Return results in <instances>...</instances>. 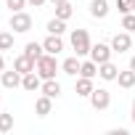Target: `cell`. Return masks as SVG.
<instances>
[{
  "mask_svg": "<svg viewBox=\"0 0 135 135\" xmlns=\"http://www.w3.org/2000/svg\"><path fill=\"white\" fill-rule=\"evenodd\" d=\"M90 106H93L95 111H106V109L111 106V93H109L106 88H95V90L90 93Z\"/></svg>",
  "mask_w": 135,
  "mask_h": 135,
  "instance_id": "cell-4",
  "label": "cell"
},
{
  "mask_svg": "<svg viewBox=\"0 0 135 135\" xmlns=\"http://www.w3.org/2000/svg\"><path fill=\"white\" fill-rule=\"evenodd\" d=\"M69 42H72V50H74L77 56H88V53H90V48H93L88 29H74V32H72V37H69Z\"/></svg>",
  "mask_w": 135,
  "mask_h": 135,
  "instance_id": "cell-1",
  "label": "cell"
},
{
  "mask_svg": "<svg viewBox=\"0 0 135 135\" xmlns=\"http://www.w3.org/2000/svg\"><path fill=\"white\" fill-rule=\"evenodd\" d=\"M64 32H66V21H64V19L56 16V19L48 21V35H64Z\"/></svg>",
  "mask_w": 135,
  "mask_h": 135,
  "instance_id": "cell-20",
  "label": "cell"
},
{
  "mask_svg": "<svg viewBox=\"0 0 135 135\" xmlns=\"http://www.w3.org/2000/svg\"><path fill=\"white\" fill-rule=\"evenodd\" d=\"M111 48H114V53H127V50L132 48V37H130V32H119V35H114Z\"/></svg>",
  "mask_w": 135,
  "mask_h": 135,
  "instance_id": "cell-6",
  "label": "cell"
},
{
  "mask_svg": "<svg viewBox=\"0 0 135 135\" xmlns=\"http://www.w3.org/2000/svg\"><path fill=\"white\" fill-rule=\"evenodd\" d=\"M48 3H53V6H61V3H66V0H48Z\"/></svg>",
  "mask_w": 135,
  "mask_h": 135,
  "instance_id": "cell-29",
  "label": "cell"
},
{
  "mask_svg": "<svg viewBox=\"0 0 135 135\" xmlns=\"http://www.w3.org/2000/svg\"><path fill=\"white\" fill-rule=\"evenodd\" d=\"M117 11L124 16V13H130L132 11V0H117Z\"/></svg>",
  "mask_w": 135,
  "mask_h": 135,
  "instance_id": "cell-25",
  "label": "cell"
},
{
  "mask_svg": "<svg viewBox=\"0 0 135 135\" xmlns=\"http://www.w3.org/2000/svg\"><path fill=\"white\" fill-rule=\"evenodd\" d=\"M6 3H8L11 11H24V6L29 3V0H6Z\"/></svg>",
  "mask_w": 135,
  "mask_h": 135,
  "instance_id": "cell-26",
  "label": "cell"
},
{
  "mask_svg": "<svg viewBox=\"0 0 135 135\" xmlns=\"http://www.w3.org/2000/svg\"><path fill=\"white\" fill-rule=\"evenodd\" d=\"M130 69H132V72H135V56H132V58H130Z\"/></svg>",
  "mask_w": 135,
  "mask_h": 135,
  "instance_id": "cell-30",
  "label": "cell"
},
{
  "mask_svg": "<svg viewBox=\"0 0 135 135\" xmlns=\"http://www.w3.org/2000/svg\"><path fill=\"white\" fill-rule=\"evenodd\" d=\"M122 29H124V32H130V35L135 32V13H132V11L122 16Z\"/></svg>",
  "mask_w": 135,
  "mask_h": 135,
  "instance_id": "cell-22",
  "label": "cell"
},
{
  "mask_svg": "<svg viewBox=\"0 0 135 135\" xmlns=\"http://www.w3.org/2000/svg\"><path fill=\"white\" fill-rule=\"evenodd\" d=\"M132 13H135V0H132Z\"/></svg>",
  "mask_w": 135,
  "mask_h": 135,
  "instance_id": "cell-32",
  "label": "cell"
},
{
  "mask_svg": "<svg viewBox=\"0 0 135 135\" xmlns=\"http://www.w3.org/2000/svg\"><path fill=\"white\" fill-rule=\"evenodd\" d=\"M21 72H16V69H11V72H3V77H0V82H3V88H8V90H13V88H19L21 85Z\"/></svg>",
  "mask_w": 135,
  "mask_h": 135,
  "instance_id": "cell-10",
  "label": "cell"
},
{
  "mask_svg": "<svg viewBox=\"0 0 135 135\" xmlns=\"http://www.w3.org/2000/svg\"><path fill=\"white\" fill-rule=\"evenodd\" d=\"M42 48H45V53L58 56V53L64 50V40H61V35H48V37L42 40Z\"/></svg>",
  "mask_w": 135,
  "mask_h": 135,
  "instance_id": "cell-7",
  "label": "cell"
},
{
  "mask_svg": "<svg viewBox=\"0 0 135 135\" xmlns=\"http://www.w3.org/2000/svg\"><path fill=\"white\" fill-rule=\"evenodd\" d=\"M13 130V114H0V132Z\"/></svg>",
  "mask_w": 135,
  "mask_h": 135,
  "instance_id": "cell-24",
  "label": "cell"
},
{
  "mask_svg": "<svg viewBox=\"0 0 135 135\" xmlns=\"http://www.w3.org/2000/svg\"><path fill=\"white\" fill-rule=\"evenodd\" d=\"M111 53H114V48L106 45V42H95V45L90 48V58H93L95 64H106V61H111Z\"/></svg>",
  "mask_w": 135,
  "mask_h": 135,
  "instance_id": "cell-5",
  "label": "cell"
},
{
  "mask_svg": "<svg viewBox=\"0 0 135 135\" xmlns=\"http://www.w3.org/2000/svg\"><path fill=\"white\" fill-rule=\"evenodd\" d=\"M50 109H53V98L42 93V95L35 101V111H37V117H48V114H50Z\"/></svg>",
  "mask_w": 135,
  "mask_h": 135,
  "instance_id": "cell-13",
  "label": "cell"
},
{
  "mask_svg": "<svg viewBox=\"0 0 135 135\" xmlns=\"http://www.w3.org/2000/svg\"><path fill=\"white\" fill-rule=\"evenodd\" d=\"M117 74H119V66H114L111 61H106V64H98V77H101V80L111 82V80H117Z\"/></svg>",
  "mask_w": 135,
  "mask_h": 135,
  "instance_id": "cell-11",
  "label": "cell"
},
{
  "mask_svg": "<svg viewBox=\"0 0 135 135\" xmlns=\"http://www.w3.org/2000/svg\"><path fill=\"white\" fill-rule=\"evenodd\" d=\"M29 3H32L35 8H40V6H45V3H48V0H29Z\"/></svg>",
  "mask_w": 135,
  "mask_h": 135,
  "instance_id": "cell-27",
  "label": "cell"
},
{
  "mask_svg": "<svg viewBox=\"0 0 135 135\" xmlns=\"http://www.w3.org/2000/svg\"><path fill=\"white\" fill-rule=\"evenodd\" d=\"M80 64H82L80 56H72V58H66V61L61 64V72L69 74V77H77V74H80Z\"/></svg>",
  "mask_w": 135,
  "mask_h": 135,
  "instance_id": "cell-14",
  "label": "cell"
},
{
  "mask_svg": "<svg viewBox=\"0 0 135 135\" xmlns=\"http://www.w3.org/2000/svg\"><path fill=\"white\" fill-rule=\"evenodd\" d=\"M117 82H119V88H124V90L135 88V72H132V69H127V72H119V74H117Z\"/></svg>",
  "mask_w": 135,
  "mask_h": 135,
  "instance_id": "cell-18",
  "label": "cell"
},
{
  "mask_svg": "<svg viewBox=\"0 0 135 135\" xmlns=\"http://www.w3.org/2000/svg\"><path fill=\"white\" fill-rule=\"evenodd\" d=\"M21 88H24L27 93H35V90H40V88H42V77H40L37 72H29V74H24V77H21Z\"/></svg>",
  "mask_w": 135,
  "mask_h": 135,
  "instance_id": "cell-8",
  "label": "cell"
},
{
  "mask_svg": "<svg viewBox=\"0 0 135 135\" xmlns=\"http://www.w3.org/2000/svg\"><path fill=\"white\" fill-rule=\"evenodd\" d=\"M95 88H93V80L90 77H80L77 80V85H74V93L77 95H82V98H90V93H93Z\"/></svg>",
  "mask_w": 135,
  "mask_h": 135,
  "instance_id": "cell-15",
  "label": "cell"
},
{
  "mask_svg": "<svg viewBox=\"0 0 135 135\" xmlns=\"http://www.w3.org/2000/svg\"><path fill=\"white\" fill-rule=\"evenodd\" d=\"M13 48V32H0V50Z\"/></svg>",
  "mask_w": 135,
  "mask_h": 135,
  "instance_id": "cell-23",
  "label": "cell"
},
{
  "mask_svg": "<svg viewBox=\"0 0 135 135\" xmlns=\"http://www.w3.org/2000/svg\"><path fill=\"white\" fill-rule=\"evenodd\" d=\"M35 72H37L42 80H53L56 72H58V61H56V56H53V53H45V56L35 64Z\"/></svg>",
  "mask_w": 135,
  "mask_h": 135,
  "instance_id": "cell-2",
  "label": "cell"
},
{
  "mask_svg": "<svg viewBox=\"0 0 135 135\" xmlns=\"http://www.w3.org/2000/svg\"><path fill=\"white\" fill-rule=\"evenodd\" d=\"M72 13H74V8H72V3H69V0H66V3H61V6H56V16L58 19H72Z\"/></svg>",
  "mask_w": 135,
  "mask_h": 135,
  "instance_id": "cell-21",
  "label": "cell"
},
{
  "mask_svg": "<svg viewBox=\"0 0 135 135\" xmlns=\"http://www.w3.org/2000/svg\"><path fill=\"white\" fill-rule=\"evenodd\" d=\"M132 122H135V98H132Z\"/></svg>",
  "mask_w": 135,
  "mask_h": 135,
  "instance_id": "cell-31",
  "label": "cell"
},
{
  "mask_svg": "<svg viewBox=\"0 0 135 135\" xmlns=\"http://www.w3.org/2000/svg\"><path fill=\"white\" fill-rule=\"evenodd\" d=\"M35 64H37L35 58H29L27 53H21L19 58H13V69L21 72V74H29V72H35Z\"/></svg>",
  "mask_w": 135,
  "mask_h": 135,
  "instance_id": "cell-9",
  "label": "cell"
},
{
  "mask_svg": "<svg viewBox=\"0 0 135 135\" xmlns=\"http://www.w3.org/2000/svg\"><path fill=\"white\" fill-rule=\"evenodd\" d=\"M95 74H98V64H95L93 58H90V61H82V64H80V77H90V80H93Z\"/></svg>",
  "mask_w": 135,
  "mask_h": 135,
  "instance_id": "cell-19",
  "label": "cell"
},
{
  "mask_svg": "<svg viewBox=\"0 0 135 135\" xmlns=\"http://www.w3.org/2000/svg\"><path fill=\"white\" fill-rule=\"evenodd\" d=\"M40 93H45V95H50V98H58V95H61V85L56 82V77H53V80H42Z\"/></svg>",
  "mask_w": 135,
  "mask_h": 135,
  "instance_id": "cell-16",
  "label": "cell"
},
{
  "mask_svg": "<svg viewBox=\"0 0 135 135\" xmlns=\"http://www.w3.org/2000/svg\"><path fill=\"white\" fill-rule=\"evenodd\" d=\"M90 16L93 19H106L109 16V0H90Z\"/></svg>",
  "mask_w": 135,
  "mask_h": 135,
  "instance_id": "cell-12",
  "label": "cell"
},
{
  "mask_svg": "<svg viewBox=\"0 0 135 135\" xmlns=\"http://www.w3.org/2000/svg\"><path fill=\"white\" fill-rule=\"evenodd\" d=\"M8 24H11V29H13V32L24 35V32H29V29H32V16H29L27 11H13Z\"/></svg>",
  "mask_w": 135,
  "mask_h": 135,
  "instance_id": "cell-3",
  "label": "cell"
},
{
  "mask_svg": "<svg viewBox=\"0 0 135 135\" xmlns=\"http://www.w3.org/2000/svg\"><path fill=\"white\" fill-rule=\"evenodd\" d=\"M24 53H27L29 58L40 61V58L45 56V48H42V42H27V45H24Z\"/></svg>",
  "mask_w": 135,
  "mask_h": 135,
  "instance_id": "cell-17",
  "label": "cell"
},
{
  "mask_svg": "<svg viewBox=\"0 0 135 135\" xmlns=\"http://www.w3.org/2000/svg\"><path fill=\"white\" fill-rule=\"evenodd\" d=\"M0 72H6V58H3V53H0Z\"/></svg>",
  "mask_w": 135,
  "mask_h": 135,
  "instance_id": "cell-28",
  "label": "cell"
}]
</instances>
